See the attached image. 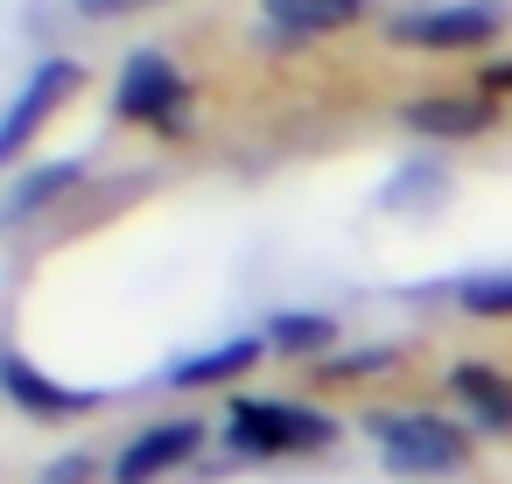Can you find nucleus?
<instances>
[{"instance_id": "f8f14e48", "label": "nucleus", "mask_w": 512, "mask_h": 484, "mask_svg": "<svg viewBox=\"0 0 512 484\" xmlns=\"http://www.w3.org/2000/svg\"><path fill=\"white\" fill-rule=\"evenodd\" d=\"M85 183V162L78 155H64V162H36V169H22L15 183H8V204H0V218L8 225H29L36 211H50L57 197H71Z\"/></svg>"}, {"instance_id": "f3484780", "label": "nucleus", "mask_w": 512, "mask_h": 484, "mask_svg": "<svg viewBox=\"0 0 512 484\" xmlns=\"http://www.w3.org/2000/svg\"><path fill=\"white\" fill-rule=\"evenodd\" d=\"M92 470H99V463H92L85 449H71V456H57V463H43V477H36V484H85Z\"/></svg>"}, {"instance_id": "a211bd4d", "label": "nucleus", "mask_w": 512, "mask_h": 484, "mask_svg": "<svg viewBox=\"0 0 512 484\" xmlns=\"http://www.w3.org/2000/svg\"><path fill=\"white\" fill-rule=\"evenodd\" d=\"M71 8H78L85 22H120V15H134V8H155V0H71Z\"/></svg>"}, {"instance_id": "39448f33", "label": "nucleus", "mask_w": 512, "mask_h": 484, "mask_svg": "<svg viewBox=\"0 0 512 484\" xmlns=\"http://www.w3.org/2000/svg\"><path fill=\"white\" fill-rule=\"evenodd\" d=\"M197 449H204V421H197V414L148 421L141 435H127V442H120V456H113V484H155V477L183 470Z\"/></svg>"}, {"instance_id": "f03ea898", "label": "nucleus", "mask_w": 512, "mask_h": 484, "mask_svg": "<svg viewBox=\"0 0 512 484\" xmlns=\"http://www.w3.org/2000/svg\"><path fill=\"white\" fill-rule=\"evenodd\" d=\"M225 442L239 456H260V463H274V456H323L337 442V421L323 407H309V400H232Z\"/></svg>"}, {"instance_id": "9b49d317", "label": "nucleus", "mask_w": 512, "mask_h": 484, "mask_svg": "<svg viewBox=\"0 0 512 484\" xmlns=\"http://www.w3.org/2000/svg\"><path fill=\"white\" fill-rule=\"evenodd\" d=\"M260 351H267V337H225V344H211V351L176 358V365L162 372V386H183V393H197V386H225V379L253 372V365H260Z\"/></svg>"}, {"instance_id": "dca6fc26", "label": "nucleus", "mask_w": 512, "mask_h": 484, "mask_svg": "<svg viewBox=\"0 0 512 484\" xmlns=\"http://www.w3.org/2000/svg\"><path fill=\"white\" fill-rule=\"evenodd\" d=\"M386 365H400V351H393V344H372V351H330V358L316 365V379L351 386V379H372V372H386Z\"/></svg>"}, {"instance_id": "1a4fd4ad", "label": "nucleus", "mask_w": 512, "mask_h": 484, "mask_svg": "<svg viewBox=\"0 0 512 484\" xmlns=\"http://www.w3.org/2000/svg\"><path fill=\"white\" fill-rule=\"evenodd\" d=\"M0 386H8V400H15L29 421H57V414H92V407H99L92 386H57V379H43L22 351L0 358Z\"/></svg>"}, {"instance_id": "7ed1b4c3", "label": "nucleus", "mask_w": 512, "mask_h": 484, "mask_svg": "<svg viewBox=\"0 0 512 484\" xmlns=\"http://www.w3.org/2000/svg\"><path fill=\"white\" fill-rule=\"evenodd\" d=\"M498 29H505V8H491V0H456V8H421V15L386 22V43L442 57V50H484Z\"/></svg>"}, {"instance_id": "6e6552de", "label": "nucleus", "mask_w": 512, "mask_h": 484, "mask_svg": "<svg viewBox=\"0 0 512 484\" xmlns=\"http://www.w3.org/2000/svg\"><path fill=\"white\" fill-rule=\"evenodd\" d=\"M449 197H456V176H449L435 155H407V162H393V176L379 183V211H386V218H407V225L435 218Z\"/></svg>"}, {"instance_id": "9d476101", "label": "nucleus", "mask_w": 512, "mask_h": 484, "mask_svg": "<svg viewBox=\"0 0 512 484\" xmlns=\"http://www.w3.org/2000/svg\"><path fill=\"white\" fill-rule=\"evenodd\" d=\"M449 393L463 407V421H477L484 435H512V379L484 358H456L449 365Z\"/></svg>"}, {"instance_id": "20e7f679", "label": "nucleus", "mask_w": 512, "mask_h": 484, "mask_svg": "<svg viewBox=\"0 0 512 484\" xmlns=\"http://www.w3.org/2000/svg\"><path fill=\"white\" fill-rule=\"evenodd\" d=\"M183 71L162 57V50H141V57H127L120 64V85H113V113L127 120V127H183Z\"/></svg>"}, {"instance_id": "0eeeda50", "label": "nucleus", "mask_w": 512, "mask_h": 484, "mask_svg": "<svg viewBox=\"0 0 512 484\" xmlns=\"http://www.w3.org/2000/svg\"><path fill=\"white\" fill-rule=\"evenodd\" d=\"M400 127L421 141H484L498 127V99L491 92H435V99H407Z\"/></svg>"}, {"instance_id": "423d86ee", "label": "nucleus", "mask_w": 512, "mask_h": 484, "mask_svg": "<svg viewBox=\"0 0 512 484\" xmlns=\"http://www.w3.org/2000/svg\"><path fill=\"white\" fill-rule=\"evenodd\" d=\"M85 85V71L71 64V57H43L36 71H29V85L15 92V106H8V120H0V155H22L29 141H36V127L57 113V106H71V92Z\"/></svg>"}, {"instance_id": "aec40b11", "label": "nucleus", "mask_w": 512, "mask_h": 484, "mask_svg": "<svg viewBox=\"0 0 512 484\" xmlns=\"http://www.w3.org/2000/svg\"><path fill=\"white\" fill-rule=\"evenodd\" d=\"M351 8H365V0H351Z\"/></svg>"}, {"instance_id": "6ab92c4d", "label": "nucleus", "mask_w": 512, "mask_h": 484, "mask_svg": "<svg viewBox=\"0 0 512 484\" xmlns=\"http://www.w3.org/2000/svg\"><path fill=\"white\" fill-rule=\"evenodd\" d=\"M477 85H484L491 99H505V92H512V57H498V64H491V71H484Z\"/></svg>"}, {"instance_id": "ddd939ff", "label": "nucleus", "mask_w": 512, "mask_h": 484, "mask_svg": "<svg viewBox=\"0 0 512 484\" xmlns=\"http://www.w3.org/2000/svg\"><path fill=\"white\" fill-rule=\"evenodd\" d=\"M330 344H337L330 309H274L267 316V351H281V358H330Z\"/></svg>"}, {"instance_id": "2eb2a0df", "label": "nucleus", "mask_w": 512, "mask_h": 484, "mask_svg": "<svg viewBox=\"0 0 512 484\" xmlns=\"http://www.w3.org/2000/svg\"><path fill=\"white\" fill-rule=\"evenodd\" d=\"M449 295H456L463 316H477V323H505V316H512V267H498V274H463Z\"/></svg>"}, {"instance_id": "4468645a", "label": "nucleus", "mask_w": 512, "mask_h": 484, "mask_svg": "<svg viewBox=\"0 0 512 484\" xmlns=\"http://www.w3.org/2000/svg\"><path fill=\"white\" fill-rule=\"evenodd\" d=\"M260 15H267V29H281V36H337V29H351L365 8H351V0H260Z\"/></svg>"}, {"instance_id": "f257e3e1", "label": "nucleus", "mask_w": 512, "mask_h": 484, "mask_svg": "<svg viewBox=\"0 0 512 484\" xmlns=\"http://www.w3.org/2000/svg\"><path fill=\"white\" fill-rule=\"evenodd\" d=\"M365 435L393 477H449L470 463V435L421 407H379V414H365Z\"/></svg>"}]
</instances>
